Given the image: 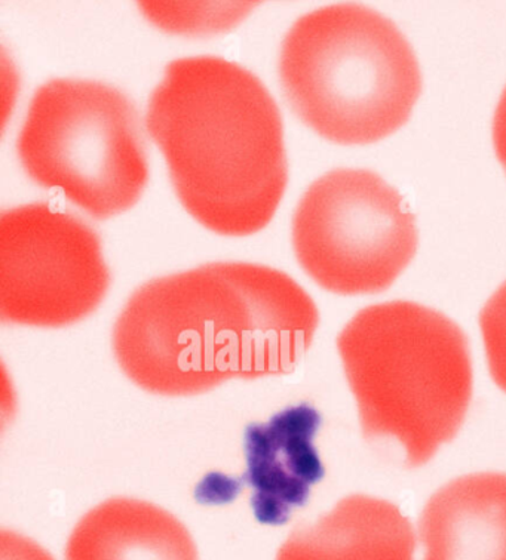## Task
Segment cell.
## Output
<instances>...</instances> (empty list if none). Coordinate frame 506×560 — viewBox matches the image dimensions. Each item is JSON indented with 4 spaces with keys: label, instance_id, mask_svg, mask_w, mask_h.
I'll use <instances>...</instances> for the list:
<instances>
[{
    "label": "cell",
    "instance_id": "obj_5",
    "mask_svg": "<svg viewBox=\"0 0 506 560\" xmlns=\"http://www.w3.org/2000/svg\"><path fill=\"white\" fill-rule=\"evenodd\" d=\"M16 152L37 186L61 191L97 220L131 209L149 182L137 108L102 82L54 79L42 85Z\"/></svg>",
    "mask_w": 506,
    "mask_h": 560
},
{
    "label": "cell",
    "instance_id": "obj_6",
    "mask_svg": "<svg viewBox=\"0 0 506 560\" xmlns=\"http://www.w3.org/2000/svg\"><path fill=\"white\" fill-rule=\"evenodd\" d=\"M416 223L403 196L367 170H334L309 187L292 219L302 269L338 295L379 294L417 250Z\"/></svg>",
    "mask_w": 506,
    "mask_h": 560
},
{
    "label": "cell",
    "instance_id": "obj_3",
    "mask_svg": "<svg viewBox=\"0 0 506 560\" xmlns=\"http://www.w3.org/2000/svg\"><path fill=\"white\" fill-rule=\"evenodd\" d=\"M364 438L394 439L425 466L465 421L474 386L470 341L450 317L413 301L363 308L337 337Z\"/></svg>",
    "mask_w": 506,
    "mask_h": 560
},
{
    "label": "cell",
    "instance_id": "obj_8",
    "mask_svg": "<svg viewBox=\"0 0 506 560\" xmlns=\"http://www.w3.org/2000/svg\"><path fill=\"white\" fill-rule=\"evenodd\" d=\"M321 421L315 408L302 404L246 429L242 478L253 491L251 508L262 524H287L292 512L308 503L313 485L324 478L315 448Z\"/></svg>",
    "mask_w": 506,
    "mask_h": 560
},
{
    "label": "cell",
    "instance_id": "obj_2",
    "mask_svg": "<svg viewBox=\"0 0 506 560\" xmlns=\"http://www.w3.org/2000/svg\"><path fill=\"white\" fill-rule=\"evenodd\" d=\"M146 127L186 211L221 236L274 219L288 182L281 113L261 79L219 57L171 62Z\"/></svg>",
    "mask_w": 506,
    "mask_h": 560
},
{
    "label": "cell",
    "instance_id": "obj_10",
    "mask_svg": "<svg viewBox=\"0 0 506 560\" xmlns=\"http://www.w3.org/2000/svg\"><path fill=\"white\" fill-rule=\"evenodd\" d=\"M414 553L409 517L387 500L355 494L292 530L276 560H414Z\"/></svg>",
    "mask_w": 506,
    "mask_h": 560
},
{
    "label": "cell",
    "instance_id": "obj_11",
    "mask_svg": "<svg viewBox=\"0 0 506 560\" xmlns=\"http://www.w3.org/2000/svg\"><path fill=\"white\" fill-rule=\"evenodd\" d=\"M66 560H199L186 526L148 501L112 499L79 521Z\"/></svg>",
    "mask_w": 506,
    "mask_h": 560
},
{
    "label": "cell",
    "instance_id": "obj_7",
    "mask_svg": "<svg viewBox=\"0 0 506 560\" xmlns=\"http://www.w3.org/2000/svg\"><path fill=\"white\" fill-rule=\"evenodd\" d=\"M111 285L100 237L46 203L0 217V319L62 328L97 311Z\"/></svg>",
    "mask_w": 506,
    "mask_h": 560
},
{
    "label": "cell",
    "instance_id": "obj_9",
    "mask_svg": "<svg viewBox=\"0 0 506 560\" xmlns=\"http://www.w3.org/2000/svg\"><path fill=\"white\" fill-rule=\"evenodd\" d=\"M419 537L424 560H506V474L467 475L438 489Z\"/></svg>",
    "mask_w": 506,
    "mask_h": 560
},
{
    "label": "cell",
    "instance_id": "obj_13",
    "mask_svg": "<svg viewBox=\"0 0 506 560\" xmlns=\"http://www.w3.org/2000/svg\"><path fill=\"white\" fill-rule=\"evenodd\" d=\"M493 141L497 158L506 170V88L497 104L495 120H493Z\"/></svg>",
    "mask_w": 506,
    "mask_h": 560
},
{
    "label": "cell",
    "instance_id": "obj_1",
    "mask_svg": "<svg viewBox=\"0 0 506 560\" xmlns=\"http://www.w3.org/2000/svg\"><path fill=\"white\" fill-rule=\"evenodd\" d=\"M318 324L315 303L290 276L215 262L138 288L113 326L112 346L138 387L194 396L233 378L290 374Z\"/></svg>",
    "mask_w": 506,
    "mask_h": 560
},
{
    "label": "cell",
    "instance_id": "obj_12",
    "mask_svg": "<svg viewBox=\"0 0 506 560\" xmlns=\"http://www.w3.org/2000/svg\"><path fill=\"white\" fill-rule=\"evenodd\" d=\"M0 560H54L35 541L3 529L0 534Z\"/></svg>",
    "mask_w": 506,
    "mask_h": 560
},
{
    "label": "cell",
    "instance_id": "obj_4",
    "mask_svg": "<svg viewBox=\"0 0 506 560\" xmlns=\"http://www.w3.org/2000/svg\"><path fill=\"white\" fill-rule=\"evenodd\" d=\"M279 79L300 120L343 145L399 131L422 92L419 62L403 33L357 3L297 20L283 42Z\"/></svg>",
    "mask_w": 506,
    "mask_h": 560
}]
</instances>
